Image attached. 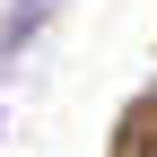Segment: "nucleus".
Listing matches in <instances>:
<instances>
[{"label":"nucleus","mask_w":157,"mask_h":157,"mask_svg":"<svg viewBox=\"0 0 157 157\" xmlns=\"http://www.w3.org/2000/svg\"><path fill=\"white\" fill-rule=\"evenodd\" d=\"M17 9H35V0H17Z\"/></svg>","instance_id":"1"}]
</instances>
